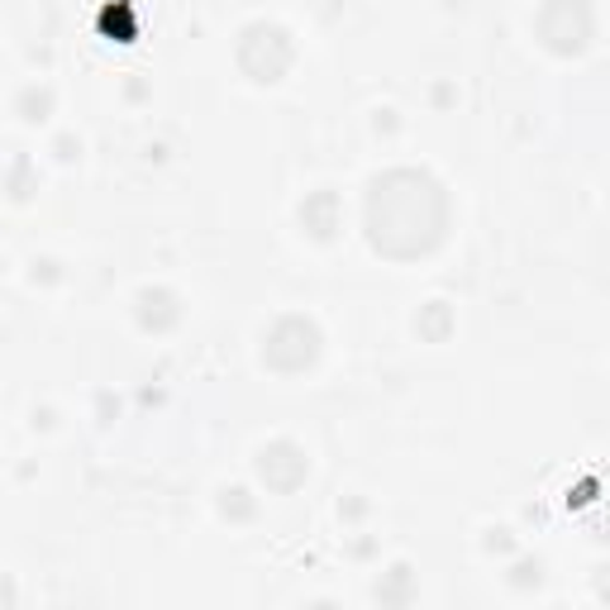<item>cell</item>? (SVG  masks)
Instances as JSON below:
<instances>
[{
  "label": "cell",
  "instance_id": "obj_1",
  "mask_svg": "<svg viewBox=\"0 0 610 610\" xmlns=\"http://www.w3.org/2000/svg\"><path fill=\"white\" fill-rule=\"evenodd\" d=\"M362 229L368 243L392 263H415L434 253L448 234V191L430 172L392 167V172L368 181L362 201Z\"/></svg>",
  "mask_w": 610,
  "mask_h": 610
},
{
  "label": "cell",
  "instance_id": "obj_2",
  "mask_svg": "<svg viewBox=\"0 0 610 610\" xmlns=\"http://www.w3.org/2000/svg\"><path fill=\"white\" fill-rule=\"evenodd\" d=\"M535 34L549 53L577 58V53H587V44L596 34V15L587 0H543L535 15Z\"/></svg>",
  "mask_w": 610,
  "mask_h": 610
},
{
  "label": "cell",
  "instance_id": "obj_3",
  "mask_svg": "<svg viewBox=\"0 0 610 610\" xmlns=\"http://www.w3.org/2000/svg\"><path fill=\"white\" fill-rule=\"evenodd\" d=\"M320 324L306 315H282L272 330L263 334V362L282 378H296V372L315 368L320 358Z\"/></svg>",
  "mask_w": 610,
  "mask_h": 610
},
{
  "label": "cell",
  "instance_id": "obj_4",
  "mask_svg": "<svg viewBox=\"0 0 610 610\" xmlns=\"http://www.w3.org/2000/svg\"><path fill=\"white\" fill-rule=\"evenodd\" d=\"M296 62V44H291V34L282 29V24H267V20H258L249 24V29L239 34V68L253 76V82H282L287 76V68Z\"/></svg>",
  "mask_w": 610,
  "mask_h": 610
},
{
  "label": "cell",
  "instance_id": "obj_5",
  "mask_svg": "<svg viewBox=\"0 0 610 610\" xmlns=\"http://www.w3.org/2000/svg\"><path fill=\"white\" fill-rule=\"evenodd\" d=\"M306 473H310V463H306V448L301 444H291V439H272V444L258 453V482H263L267 491H296L306 482Z\"/></svg>",
  "mask_w": 610,
  "mask_h": 610
},
{
  "label": "cell",
  "instance_id": "obj_6",
  "mask_svg": "<svg viewBox=\"0 0 610 610\" xmlns=\"http://www.w3.org/2000/svg\"><path fill=\"white\" fill-rule=\"evenodd\" d=\"M301 229L315 243H330L334 234L344 229V205H339V196H334V191H310V196L301 201Z\"/></svg>",
  "mask_w": 610,
  "mask_h": 610
},
{
  "label": "cell",
  "instance_id": "obj_7",
  "mask_svg": "<svg viewBox=\"0 0 610 610\" xmlns=\"http://www.w3.org/2000/svg\"><path fill=\"white\" fill-rule=\"evenodd\" d=\"M177 320H181V306H177V296L167 291V287L139 291V324H144V330L163 334V330H172Z\"/></svg>",
  "mask_w": 610,
  "mask_h": 610
},
{
  "label": "cell",
  "instance_id": "obj_8",
  "mask_svg": "<svg viewBox=\"0 0 610 610\" xmlns=\"http://www.w3.org/2000/svg\"><path fill=\"white\" fill-rule=\"evenodd\" d=\"M372 596H378L382 606H410L415 601V573L406 563L386 567V573L378 577V587H372Z\"/></svg>",
  "mask_w": 610,
  "mask_h": 610
},
{
  "label": "cell",
  "instance_id": "obj_9",
  "mask_svg": "<svg viewBox=\"0 0 610 610\" xmlns=\"http://www.w3.org/2000/svg\"><path fill=\"white\" fill-rule=\"evenodd\" d=\"M415 330L424 334V339H434V344H444L448 334H453V310L444 301H430L420 310V320H415Z\"/></svg>",
  "mask_w": 610,
  "mask_h": 610
},
{
  "label": "cell",
  "instance_id": "obj_10",
  "mask_svg": "<svg viewBox=\"0 0 610 610\" xmlns=\"http://www.w3.org/2000/svg\"><path fill=\"white\" fill-rule=\"evenodd\" d=\"M219 515L225 521H253L258 515V501H253V491H243V487H229V491H219Z\"/></svg>",
  "mask_w": 610,
  "mask_h": 610
},
{
  "label": "cell",
  "instance_id": "obj_11",
  "mask_svg": "<svg viewBox=\"0 0 610 610\" xmlns=\"http://www.w3.org/2000/svg\"><path fill=\"white\" fill-rule=\"evenodd\" d=\"M505 582H511L515 591H535V587H543V563H539V558H515L511 573H505Z\"/></svg>",
  "mask_w": 610,
  "mask_h": 610
},
{
  "label": "cell",
  "instance_id": "obj_12",
  "mask_svg": "<svg viewBox=\"0 0 610 610\" xmlns=\"http://www.w3.org/2000/svg\"><path fill=\"white\" fill-rule=\"evenodd\" d=\"M48 106H53V96H48V91H24V100H20L24 120H44Z\"/></svg>",
  "mask_w": 610,
  "mask_h": 610
},
{
  "label": "cell",
  "instance_id": "obj_13",
  "mask_svg": "<svg viewBox=\"0 0 610 610\" xmlns=\"http://www.w3.org/2000/svg\"><path fill=\"white\" fill-rule=\"evenodd\" d=\"M511 549H515L511 529H491V535H487V553H511Z\"/></svg>",
  "mask_w": 610,
  "mask_h": 610
}]
</instances>
